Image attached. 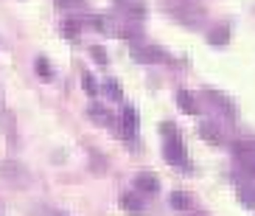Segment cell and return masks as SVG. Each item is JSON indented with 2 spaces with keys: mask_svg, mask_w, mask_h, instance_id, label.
I'll return each instance as SVG.
<instances>
[{
  "mask_svg": "<svg viewBox=\"0 0 255 216\" xmlns=\"http://www.w3.org/2000/svg\"><path fill=\"white\" fill-rule=\"evenodd\" d=\"M163 157H165V163H168V166H188V160H185V146L180 143V135H177V138H165V143H163Z\"/></svg>",
  "mask_w": 255,
  "mask_h": 216,
  "instance_id": "1",
  "label": "cell"
},
{
  "mask_svg": "<svg viewBox=\"0 0 255 216\" xmlns=\"http://www.w3.org/2000/svg\"><path fill=\"white\" fill-rule=\"evenodd\" d=\"M132 59L135 62H143V65H154V62H163L165 56L157 51V48H151V45H132Z\"/></svg>",
  "mask_w": 255,
  "mask_h": 216,
  "instance_id": "2",
  "label": "cell"
},
{
  "mask_svg": "<svg viewBox=\"0 0 255 216\" xmlns=\"http://www.w3.org/2000/svg\"><path fill=\"white\" fill-rule=\"evenodd\" d=\"M121 121H124V129H121V138H135L137 132V110L135 107H124V112H121Z\"/></svg>",
  "mask_w": 255,
  "mask_h": 216,
  "instance_id": "3",
  "label": "cell"
},
{
  "mask_svg": "<svg viewBox=\"0 0 255 216\" xmlns=\"http://www.w3.org/2000/svg\"><path fill=\"white\" fill-rule=\"evenodd\" d=\"M135 188H137V191H143V194H157L160 180L154 177V174H149V172H140L135 177Z\"/></svg>",
  "mask_w": 255,
  "mask_h": 216,
  "instance_id": "4",
  "label": "cell"
},
{
  "mask_svg": "<svg viewBox=\"0 0 255 216\" xmlns=\"http://www.w3.org/2000/svg\"><path fill=\"white\" fill-rule=\"evenodd\" d=\"M121 208L127 211V214H143V211H146V202L137 194H124L121 197Z\"/></svg>",
  "mask_w": 255,
  "mask_h": 216,
  "instance_id": "5",
  "label": "cell"
},
{
  "mask_svg": "<svg viewBox=\"0 0 255 216\" xmlns=\"http://www.w3.org/2000/svg\"><path fill=\"white\" fill-rule=\"evenodd\" d=\"M227 39H230V28H227V25H216V28L208 34V42L213 45V48H225Z\"/></svg>",
  "mask_w": 255,
  "mask_h": 216,
  "instance_id": "6",
  "label": "cell"
},
{
  "mask_svg": "<svg viewBox=\"0 0 255 216\" xmlns=\"http://www.w3.org/2000/svg\"><path fill=\"white\" fill-rule=\"evenodd\" d=\"M199 135H202L208 143H213V146H219V143H222V138H219V129L213 127L210 121H202V124H199Z\"/></svg>",
  "mask_w": 255,
  "mask_h": 216,
  "instance_id": "7",
  "label": "cell"
},
{
  "mask_svg": "<svg viewBox=\"0 0 255 216\" xmlns=\"http://www.w3.org/2000/svg\"><path fill=\"white\" fill-rule=\"evenodd\" d=\"M177 104L182 107V112L196 115V101L191 98V93H188V90H177Z\"/></svg>",
  "mask_w": 255,
  "mask_h": 216,
  "instance_id": "8",
  "label": "cell"
},
{
  "mask_svg": "<svg viewBox=\"0 0 255 216\" xmlns=\"http://www.w3.org/2000/svg\"><path fill=\"white\" fill-rule=\"evenodd\" d=\"M233 155L241 157V160H247V157H255V143H250V141L233 143Z\"/></svg>",
  "mask_w": 255,
  "mask_h": 216,
  "instance_id": "9",
  "label": "cell"
},
{
  "mask_svg": "<svg viewBox=\"0 0 255 216\" xmlns=\"http://www.w3.org/2000/svg\"><path fill=\"white\" fill-rule=\"evenodd\" d=\"M168 200H171V208L174 211H188V208H191V197H188L185 191H171Z\"/></svg>",
  "mask_w": 255,
  "mask_h": 216,
  "instance_id": "10",
  "label": "cell"
},
{
  "mask_svg": "<svg viewBox=\"0 0 255 216\" xmlns=\"http://www.w3.org/2000/svg\"><path fill=\"white\" fill-rule=\"evenodd\" d=\"M208 96H210V101H213V104H219L222 110H227V115H230V118H236V107H233V101H230V98L219 96V93H213V90H210Z\"/></svg>",
  "mask_w": 255,
  "mask_h": 216,
  "instance_id": "11",
  "label": "cell"
},
{
  "mask_svg": "<svg viewBox=\"0 0 255 216\" xmlns=\"http://www.w3.org/2000/svg\"><path fill=\"white\" fill-rule=\"evenodd\" d=\"M87 115H90L96 124H110V115H107V110L101 104H93L90 110H87Z\"/></svg>",
  "mask_w": 255,
  "mask_h": 216,
  "instance_id": "12",
  "label": "cell"
},
{
  "mask_svg": "<svg viewBox=\"0 0 255 216\" xmlns=\"http://www.w3.org/2000/svg\"><path fill=\"white\" fill-rule=\"evenodd\" d=\"M104 93L113 98V101H121V98H124V93H121V84L115 82V79H107V82H104Z\"/></svg>",
  "mask_w": 255,
  "mask_h": 216,
  "instance_id": "13",
  "label": "cell"
},
{
  "mask_svg": "<svg viewBox=\"0 0 255 216\" xmlns=\"http://www.w3.org/2000/svg\"><path fill=\"white\" fill-rule=\"evenodd\" d=\"M37 76H39V79H45V82H51V79H53V70H51V65H48L45 56H39V59H37Z\"/></svg>",
  "mask_w": 255,
  "mask_h": 216,
  "instance_id": "14",
  "label": "cell"
},
{
  "mask_svg": "<svg viewBox=\"0 0 255 216\" xmlns=\"http://www.w3.org/2000/svg\"><path fill=\"white\" fill-rule=\"evenodd\" d=\"M239 200H241V205H244V208H255V186H247V188H241Z\"/></svg>",
  "mask_w": 255,
  "mask_h": 216,
  "instance_id": "15",
  "label": "cell"
},
{
  "mask_svg": "<svg viewBox=\"0 0 255 216\" xmlns=\"http://www.w3.org/2000/svg\"><path fill=\"white\" fill-rule=\"evenodd\" d=\"M82 84H84V93H87V96H96V93H98V82H96V76L84 73V76H82Z\"/></svg>",
  "mask_w": 255,
  "mask_h": 216,
  "instance_id": "16",
  "label": "cell"
},
{
  "mask_svg": "<svg viewBox=\"0 0 255 216\" xmlns=\"http://www.w3.org/2000/svg\"><path fill=\"white\" fill-rule=\"evenodd\" d=\"M62 34H65V37H70V39H76V37H79V22H76V20L62 22Z\"/></svg>",
  "mask_w": 255,
  "mask_h": 216,
  "instance_id": "17",
  "label": "cell"
},
{
  "mask_svg": "<svg viewBox=\"0 0 255 216\" xmlns=\"http://www.w3.org/2000/svg\"><path fill=\"white\" fill-rule=\"evenodd\" d=\"M160 129H163L165 138H177V127H174L171 121H163V127H160Z\"/></svg>",
  "mask_w": 255,
  "mask_h": 216,
  "instance_id": "18",
  "label": "cell"
},
{
  "mask_svg": "<svg viewBox=\"0 0 255 216\" xmlns=\"http://www.w3.org/2000/svg\"><path fill=\"white\" fill-rule=\"evenodd\" d=\"M93 56H96L98 65H107V53L101 51V48H93Z\"/></svg>",
  "mask_w": 255,
  "mask_h": 216,
  "instance_id": "19",
  "label": "cell"
},
{
  "mask_svg": "<svg viewBox=\"0 0 255 216\" xmlns=\"http://www.w3.org/2000/svg\"><path fill=\"white\" fill-rule=\"evenodd\" d=\"M244 169H247L250 174H255V157H247V160H244Z\"/></svg>",
  "mask_w": 255,
  "mask_h": 216,
  "instance_id": "20",
  "label": "cell"
},
{
  "mask_svg": "<svg viewBox=\"0 0 255 216\" xmlns=\"http://www.w3.org/2000/svg\"><path fill=\"white\" fill-rule=\"evenodd\" d=\"M56 3H59V6H79L82 0H56Z\"/></svg>",
  "mask_w": 255,
  "mask_h": 216,
  "instance_id": "21",
  "label": "cell"
},
{
  "mask_svg": "<svg viewBox=\"0 0 255 216\" xmlns=\"http://www.w3.org/2000/svg\"><path fill=\"white\" fill-rule=\"evenodd\" d=\"M196 216H205V214H196Z\"/></svg>",
  "mask_w": 255,
  "mask_h": 216,
  "instance_id": "22",
  "label": "cell"
}]
</instances>
